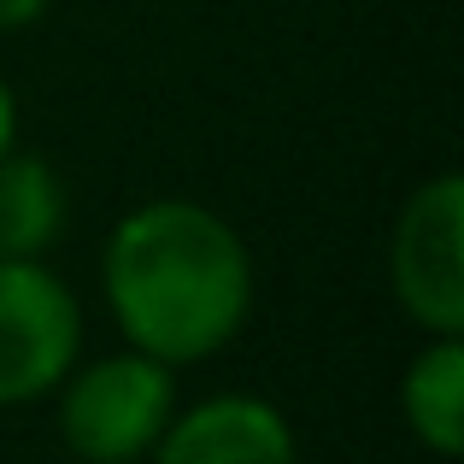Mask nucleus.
<instances>
[{"label":"nucleus","instance_id":"nucleus-1","mask_svg":"<svg viewBox=\"0 0 464 464\" xmlns=\"http://www.w3.org/2000/svg\"><path fill=\"white\" fill-rule=\"evenodd\" d=\"M101 288L124 347L182 371L224 353L247 329L253 253L241 229L212 206L148 200L106 236Z\"/></svg>","mask_w":464,"mask_h":464},{"label":"nucleus","instance_id":"nucleus-2","mask_svg":"<svg viewBox=\"0 0 464 464\" xmlns=\"http://www.w3.org/2000/svg\"><path fill=\"white\" fill-rule=\"evenodd\" d=\"M59 394V435L82 464H136L148 459L177 418V371L124 347L94 364H71Z\"/></svg>","mask_w":464,"mask_h":464},{"label":"nucleus","instance_id":"nucleus-3","mask_svg":"<svg viewBox=\"0 0 464 464\" xmlns=\"http://www.w3.org/2000/svg\"><path fill=\"white\" fill-rule=\"evenodd\" d=\"M388 283L423 335H464V177L435 170L406 194L388 236Z\"/></svg>","mask_w":464,"mask_h":464},{"label":"nucleus","instance_id":"nucleus-4","mask_svg":"<svg viewBox=\"0 0 464 464\" xmlns=\"http://www.w3.org/2000/svg\"><path fill=\"white\" fill-rule=\"evenodd\" d=\"M82 359V306L42 259H0V406L53 394Z\"/></svg>","mask_w":464,"mask_h":464},{"label":"nucleus","instance_id":"nucleus-5","mask_svg":"<svg viewBox=\"0 0 464 464\" xmlns=\"http://www.w3.org/2000/svg\"><path fill=\"white\" fill-rule=\"evenodd\" d=\"M153 464H300V441L265 394H212L165 423Z\"/></svg>","mask_w":464,"mask_h":464},{"label":"nucleus","instance_id":"nucleus-6","mask_svg":"<svg viewBox=\"0 0 464 464\" xmlns=\"http://www.w3.org/2000/svg\"><path fill=\"white\" fill-rule=\"evenodd\" d=\"M71 194L35 153H0V259H47L65 241Z\"/></svg>","mask_w":464,"mask_h":464},{"label":"nucleus","instance_id":"nucleus-7","mask_svg":"<svg viewBox=\"0 0 464 464\" xmlns=\"http://www.w3.org/2000/svg\"><path fill=\"white\" fill-rule=\"evenodd\" d=\"M400 418L435 459L464 447V335H430L400 376Z\"/></svg>","mask_w":464,"mask_h":464},{"label":"nucleus","instance_id":"nucleus-8","mask_svg":"<svg viewBox=\"0 0 464 464\" xmlns=\"http://www.w3.org/2000/svg\"><path fill=\"white\" fill-rule=\"evenodd\" d=\"M12 148H18V94L0 77V153H12Z\"/></svg>","mask_w":464,"mask_h":464},{"label":"nucleus","instance_id":"nucleus-9","mask_svg":"<svg viewBox=\"0 0 464 464\" xmlns=\"http://www.w3.org/2000/svg\"><path fill=\"white\" fill-rule=\"evenodd\" d=\"M47 6H53V0H0V30H24V24H35Z\"/></svg>","mask_w":464,"mask_h":464}]
</instances>
